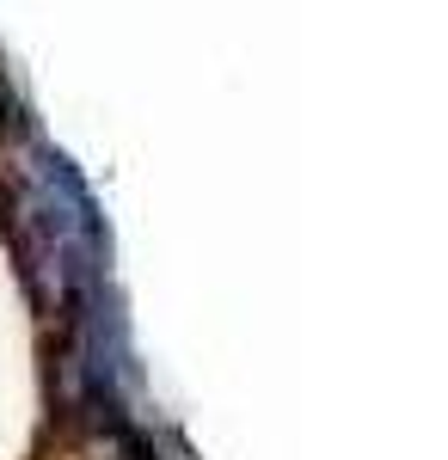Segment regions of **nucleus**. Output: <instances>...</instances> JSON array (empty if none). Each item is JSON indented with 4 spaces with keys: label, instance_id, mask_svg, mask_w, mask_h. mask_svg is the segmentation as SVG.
Masks as SVG:
<instances>
[]
</instances>
